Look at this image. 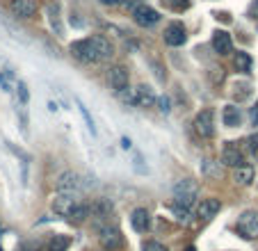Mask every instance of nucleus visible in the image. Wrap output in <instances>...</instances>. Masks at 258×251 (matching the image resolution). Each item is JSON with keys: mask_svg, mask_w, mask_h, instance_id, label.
<instances>
[{"mask_svg": "<svg viewBox=\"0 0 258 251\" xmlns=\"http://www.w3.org/2000/svg\"><path fill=\"white\" fill-rule=\"evenodd\" d=\"M195 133L201 137V140L215 137V112L210 110V107L201 110L199 114L195 116Z\"/></svg>", "mask_w": 258, "mask_h": 251, "instance_id": "obj_4", "label": "nucleus"}, {"mask_svg": "<svg viewBox=\"0 0 258 251\" xmlns=\"http://www.w3.org/2000/svg\"><path fill=\"white\" fill-rule=\"evenodd\" d=\"M135 96H137V105H140V107H151L153 103H158L153 89L146 87V85H140V87L135 89Z\"/></svg>", "mask_w": 258, "mask_h": 251, "instance_id": "obj_18", "label": "nucleus"}, {"mask_svg": "<svg viewBox=\"0 0 258 251\" xmlns=\"http://www.w3.org/2000/svg\"><path fill=\"white\" fill-rule=\"evenodd\" d=\"M101 246L105 251H117V249H121V244H123V237H121V233L117 231V228H110V226H105V228H101Z\"/></svg>", "mask_w": 258, "mask_h": 251, "instance_id": "obj_11", "label": "nucleus"}, {"mask_svg": "<svg viewBox=\"0 0 258 251\" xmlns=\"http://www.w3.org/2000/svg\"><path fill=\"white\" fill-rule=\"evenodd\" d=\"M222 164H224V167H233V169H238V167L244 164V153L233 144L224 146V151H222Z\"/></svg>", "mask_w": 258, "mask_h": 251, "instance_id": "obj_14", "label": "nucleus"}, {"mask_svg": "<svg viewBox=\"0 0 258 251\" xmlns=\"http://www.w3.org/2000/svg\"><path fill=\"white\" fill-rule=\"evenodd\" d=\"M107 82H110V87H112V92L121 94L128 89V71L126 67H121V64H114V67H110V71H107Z\"/></svg>", "mask_w": 258, "mask_h": 251, "instance_id": "obj_6", "label": "nucleus"}, {"mask_svg": "<svg viewBox=\"0 0 258 251\" xmlns=\"http://www.w3.org/2000/svg\"><path fill=\"white\" fill-rule=\"evenodd\" d=\"M89 39H92V46L98 55V62H110V59L114 57V46L107 37H103V34H94V37H89Z\"/></svg>", "mask_w": 258, "mask_h": 251, "instance_id": "obj_9", "label": "nucleus"}, {"mask_svg": "<svg viewBox=\"0 0 258 251\" xmlns=\"http://www.w3.org/2000/svg\"><path fill=\"white\" fill-rule=\"evenodd\" d=\"M162 3H167L174 12H183L190 7V0H162Z\"/></svg>", "mask_w": 258, "mask_h": 251, "instance_id": "obj_27", "label": "nucleus"}, {"mask_svg": "<svg viewBox=\"0 0 258 251\" xmlns=\"http://www.w3.org/2000/svg\"><path fill=\"white\" fill-rule=\"evenodd\" d=\"M165 44L167 46H174V48H178V46H183L187 41V30L183 23H178V21H171L169 25L165 28Z\"/></svg>", "mask_w": 258, "mask_h": 251, "instance_id": "obj_5", "label": "nucleus"}, {"mask_svg": "<svg viewBox=\"0 0 258 251\" xmlns=\"http://www.w3.org/2000/svg\"><path fill=\"white\" fill-rule=\"evenodd\" d=\"M55 187H57V192H67V194L80 192V176L73 174V171H64V174H59Z\"/></svg>", "mask_w": 258, "mask_h": 251, "instance_id": "obj_12", "label": "nucleus"}, {"mask_svg": "<svg viewBox=\"0 0 258 251\" xmlns=\"http://www.w3.org/2000/svg\"><path fill=\"white\" fill-rule=\"evenodd\" d=\"M133 21H135L140 28H151V25H156L158 21H160V14L144 3V5H137L135 10H133Z\"/></svg>", "mask_w": 258, "mask_h": 251, "instance_id": "obj_7", "label": "nucleus"}, {"mask_svg": "<svg viewBox=\"0 0 258 251\" xmlns=\"http://www.w3.org/2000/svg\"><path fill=\"white\" fill-rule=\"evenodd\" d=\"M213 48L217 55H231L233 53V41L226 30H215L213 32Z\"/></svg>", "mask_w": 258, "mask_h": 251, "instance_id": "obj_13", "label": "nucleus"}, {"mask_svg": "<svg viewBox=\"0 0 258 251\" xmlns=\"http://www.w3.org/2000/svg\"><path fill=\"white\" fill-rule=\"evenodd\" d=\"M253 16H258V0L253 3Z\"/></svg>", "mask_w": 258, "mask_h": 251, "instance_id": "obj_36", "label": "nucleus"}, {"mask_svg": "<svg viewBox=\"0 0 258 251\" xmlns=\"http://www.w3.org/2000/svg\"><path fill=\"white\" fill-rule=\"evenodd\" d=\"M174 215H176V219L178 222H190V208H185V206H180V203H174Z\"/></svg>", "mask_w": 258, "mask_h": 251, "instance_id": "obj_26", "label": "nucleus"}, {"mask_svg": "<svg viewBox=\"0 0 258 251\" xmlns=\"http://www.w3.org/2000/svg\"><path fill=\"white\" fill-rule=\"evenodd\" d=\"M76 105H78L80 114H83L85 126H87V131L92 133V135H96V126H94V119H92V114H89V110H87V107H85V103L80 101V98H76Z\"/></svg>", "mask_w": 258, "mask_h": 251, "instance_id": "obj_23", "label": "nucleus"}, {"mask_svg": "<svg viewBox=\"0 0 258 251\" xmlns=\"http://www.w3.org/2000/svg\"><path fill=\"white\" fill-rule=\"evenodd\" d=\"M249 149H251L253 153H258V135L256 137H249Z\"/></svg>", "mask_w": 258, "mask_h": 251, "instance_id": "obj_31", "label": "nucleus"}, {"mask_svg": "<svg viewBox=\"0 0 258 251\" xmlns=\"http://www.w3.org/2000/svg\"><path fill=\"white\" fill-rule=\"evenodd\" d=\"M142 251H167V246L162 242H156V240H146L142 244Z\"/></svg>", "mask_w": 258, "mask_h": 251, "instance_id": "obj_28", "label": "nucleus"}, {"mask_svg": "<svg viewBox=\"0 0 258 251\" xmlns=\"http://www.w3.org/2000/svg\"><path fill=\"white\" fill-rule=\"evenodd\" d=\"M71 242L73 240L69 235H62V233H57V235H53L48 240V246H46V249H48V251H69Z\"/></svg>", "mask_w": 258, "mask_h": 251, "instance_id": "obj_21", "label": "nucleus"}, {"mask_svg": "<svg viewBox=\"0 0 258 251\" xmlns=\"http://www.w3.org/2000/svg\"><path fill=\"white\" fill-rule=\"evenodd\" d=\"M16 94H19V103H21V105H28V101H30V92H28V85H25L23 80L16 82Z\"/></svg>", "mask_w": 258, "mask_h": 251, "instance_id": "obj_25", "label": "nucleus"}, {"mask_svg": "<svg viewBox=\"0 0 258 251\" xmlns=\"http://www.w3.org/2000/svg\"><path fill=\"white\" fill-rule=\"evenodd\" d=\"M256 158H258V153H256Z\"/></svg>", "mask_w": 258, "mask_h": 251, "instance_id": "obj_38", "label": "nucleus"}, {"mask_svg": "<svg viewBox=\"0 0 258 251\" xmlns=\"http://www.w3.org/2000/svg\"><path fill=\"white\" fill-rule=\"evenodd\" d=\"M235 231L242 240H258V210H244L235 222Z\"/></svg>", "mask_w": 258, "mask_h": 251, "instance_id": "obj_2", "label": "nucleus"}, {"mask_svg": "<svg viewBox=\"0 0 258 251\" xmlns=\"http://www.w3.org/2000/svg\"><path fill=\"white\" fill-rule=\"evenodd\" d=\"M222 121H224L226 128H238L240 121H242L240 107L238 105H224V110H222Z\"/></svg>", "mask_w": 258, "mask_h": 251, "instance_id": "obj_17", "label": "nucleus"}, {"mask_svg": "<svg viewBox=\"0 0 258 251\" xmlns=\"http://www.w3.org/2000/svg\"><path fill=\"white\" fill-rule=\"evenodd\" d=\"M219 208H222V203H219V199H215V197L201 199V201H199V206H197V215H199L201 219H213L215 215L219 213Z\"/></svg>", "mask_w": 258, "mask_h": 251, "instance_id": "obj_16", "label": "nucleus"}, {"mask_svg": "<svg viewBox=\"0 0 258 251\" xmlns=\"http://www.w3.org/2000/svg\"><path fill=\"white\" fill-rule=\"evenodd\" d=\"M69 53H71L73 59H78L80 64H96L98 55L92 46V39H78L69 46Z\"/></svg>", "mask_w": 258, "mask_h": 251, "instance_id": "obj_3", "label": "nucleus"}, {"mask_svg": "<svg viewBox=\"0 0 258 251\" xmlns=\"http://www.w3.org/2000/svg\"><path fill=\"white\" fill-rule=\"evenodd\" d=\"M101 5H107V7H117V5H121L123 0H98Z\"/></svg>", "mask_w": 258, "mask_h": 251, "instance_id": "obj_30", "label": "nucleus"}, {"mask_svg": "<svg viewBox=\"0 0 258 251\" xmlns=\"http://www.w3.org/2000/svg\"><path fill=\"white\" fill-rule=\"evenodd\" d=\"M158 110H160L162 114H169V112H171V101H169V98H167V96L158 98Z\"/></svg>", "mask_w": 258, "mask_h": 251, "instance_id": "obj_29", "label": "nucleus"}, {"mask_svg": "<svg viewBox=\"0 0 258 251\" xmlns=\"http://www.w3.org/2000/svg\"><path fill=\"white\" fill-rule=\"evenodd\" d=\"M171 192H174L176 203H180V206L190 208L192 203L197 201V197H199V185H197V180L183 178V180H178V183L171 187Z\"/></svg>", "mask_w": 258, "mask_h": 251, "instance_id": "obj_1", "label": "nucleus"}, {"mask_svg": "<svg viewBox=\"0 0 258 251\" xmlns=\"http://www.w3.org/2000/svg\"><path fill=\"white\" fill-rule=\"evenodd\" d=\"M14 85H16V78L12 71H0V87L5 92H14Z\"/></svg>", "mask_w": 258, "mask_h": 251, "instance_id": "obj_24", "label": "nucleus"}, {"mask_svg": "<svg viewBox=\"0 0 258 251\" xmlns=\"http://www.w3.org/2000/svg\"><path fill=\"white\" fill-rule=\"evenodd\" d=\"M249 116H251V123H253V126H258V105H253V107H251V114H249Z\"/></svg>", "mask_w": 258, "mask_h": 251, "instance_id": "obj_33", "label": "nucleus"}, {"mask_svg": "<svg viewBox=\"0 0 258 251\" xmlns=\"http://www.w3.org/2000/svg\"><path fill=\"white\" fill-rule=\"evenodd\" d=\"M131 226L135 228L137 233H146L149 226H151V215L146 208H135L131 213Z\"/></svg>", "mask_w": 258, "mask_h": 251, "instance_id": "obj_15", "label": "nucleus"}, {"mask_svg": "<svg viewBox=\"0 0 258 251\" xmlns=\"http://www.w3.org/2000/svg\"><path fill=\"white\" fill-rule=\"evenodd\" d=\"M48 110H50V112H57V103L50 101V103H48Z\"/></svg>", "mask_w": 258, "mask_h": 251, "instance_id": "obj_35", "label": "nucleus"}, {"mask_svg": "<svg viewBox=\"0 0 258 251\" xmlns=\"http://www.w3.org/2000/svg\"><path fill=\"white\" fill-rule=\"evenodd\" d=\"M78 206V199L76 194H67V192H57L53 199V213L59 215V217H69L71 210Z\"/></svg>", "mask_w": 258, "mask_h": 251, "instance_id": "obj_8", "label": "nucleus"}, {"mask_svg": "<svg viewBox=\"0 0 258 251\" xmlns=\"http://www.w3.org/2000/svg\"><path fill=\"white\" fill-rule=\"evenodd\" d=\"M121 146H123V149H131V140H128V137H123V140H121Z\"/></svg>", "mask_w": 258, "mask_h": 251, "instance_id": "obj_34", "label": "nucleus"}, {"mask_svg": "<svg viewBox=\"0 0 258 251\" xmlns=\"http://www.w3.org/2000/svg\"><path fill=\"white\" fill-rule=\"evenodd\" d=\"M10 12L16 19H32L37 14V3L34 0H10Z\"/></svg>", "mask_w": 258, "mask_h": 251, "instance_id": "obj_10", "label": "nucleus"}, {"mask_svg": "<svg viewBox=\"0 0 258 251\" xmlns=\"http://www.w3.org/2000/svg\"><path fill=\"white\" fill-rule=\"evenodd\" d=\"M233 62H235V69H238L240 73H249V71H251L253 59H251V55H249V53H244V50H238Z\"/></svg>", "mask_w": 258, "mask_h": 251, "instance_id": "obj_22", "label": "nucleus"}, {"mask_svg": "<svg viewBox=\"0 0 258 251\" xmlns=\"http://www.w3.org/2000/svg\"><path fill=\"white\" fill-rule=\"evenodd\" d=\"M253 178H256V174H253V167H249V164H242V167H238V169L233 171V180L238 185H242V187L251 185Z\"/></svg>", "mask_w": 258, "mask_h": 251, "instance_id": "obj_19", "label": "nucleus"}, {"mask_svg": "<svg viewBox=\"0 0 258 251\" xmlns=\"http://www.w3.org/2000/svg\"><path fill=\"white\" fill-rule=\"evenodd\" d=\"M185 251H197V249H195V246H187V249H185Z\"/></svg>", "mask_w": 258, "mask_h": 251, "instance_id": "obj_37", "label": "nucleus"}, {"mask_svg": "<svg viewBox=\"0 0 258 251\" xmlns=\"http://www.w3.org/2000/svg\"><path fill=\"white\" fill-rule=\"evenodd\" d=\"M89 215H92V208L85 206V203H78V206H76V208L71 210V215H69L67 219H69L71 224H76V226H80V224L87 222Z\"/></svg>", "mask_w": 258, "mask_h": 251, "instance_id": "obj_20", "label": "nucleus"}, {"mask_svg": "<svg viewBox=\"0 0 258 251\" xmlns=\"http://www.w3.org/2000/svg\"><path fill=\"white\" fill-rule=\"evenodd\" d=\"M137 5H144V0H126V7H131V12L135 10Z\"/></svg>", "mask_w": 258, "mask_h": 251, "instance_id": "obj_32", "label": "nucleus"}]
</instances>
